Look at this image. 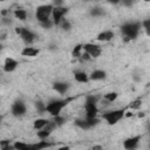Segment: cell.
I'll use <instances>...</instances> for the list:
<instances>
[{
	"label": "cell",
	"instance_id": "6da1fadb",
	"mask_svg": "<svg viewBox=\"0 0 150 150\" xmlns=\"http://www.w3.org/2000/svg\"><path fill=\"white\" fill-rule=\"evenodd\" d=\"M75 100V96H67L64 98H57L48 102L46 104V112H48L52 117L61 115V111L73 101Z\"/></svg>",
	"mask_w": 150,
	"mask_h": 150
},
{
	"label": "cell",
	"instance_id": "7a4b0ae2",
	"mask_svg": "<svg viewBox=\"0 0 150 150\" xmlns=\"http://www.w3.org/2000/svg\"><path fill=\"white\" fill-rule=\"evenodd\" d=\"M142 28V23L138 21H129L121 26L120 30L124 36V41H131L135 40Z\"/></svg>",
	"mask_w": 150,
	"mask_h": 150
},
{
	"label": "cell",
	"instance_id": "3957f363",
	"mask_svg": "<svg viewBox=\"0 0 150 150\" xmlns=\"http://www.w3.org/2000/svg\"><path fill=\"white\" fill-rule=\"evenodd\" d=\"M127 109H128V107L104 111V112L101 114V118H102L103 121H105L107 124H109V125H115V124H117L122 118L125 117V111H127Z\"/></svg>",
	"mask_w": 150,
	"mask_h": 150
},
{
	"label": "cell",
	"instance_id": "277c9868",
	"mask_svg": "<svg viewBox=\"0 0 150 150\" xmlns=\"http://www.w3.org/2000/svg\"><path fill=\"white\" fill-rule=\"evenodd\" d=\"M53 8H54L53 4H45V5L38 6L35 9V19L38 20V22L42 23V22L52 19Z\"/></svg>",
	"mask_w": 150,
	"mask_h": 150
},
{
	"label": "cell",
	"instance_id": "5b68a950",
	"mask_svg": "<svg viewBox=\"0 0 150 150\" xmlns=\"http://www.w3.org/2000/svg\"><path fill=\"white\" fill-rule=\"evenodd\" d=\"M15 33L21 38V40L27 46L33 45L38 40V35L27 27H15Z\"/></svg>",
	"mask_w": 150,
	"mask_h": 150
},
{
	"label": "cell",
	"instance_id": "8992f818",
	"mask_svg": "<svg viewBox=\"0 0 150 150\" xmlns=\"http://www.w3.org/2000/svg\"><path fill=\"white\" fill-rule=\"evenodd\" d=\"M68 11H69V8L66 7V6H54L53 13H52V20H53V22H54L55 26L59 27V25L61 23V21L66 18Z\"/></svg>",
	"mask_w": 150,
	"mask_h": 150
},
{
	"label": "cell",
	"instance_id": "52a82bcc",
	"mask_svg": "<svg viewBox=\"0 0 150 150\" xmlns=\"http://www.w3.org/2000/svg\"><path fill=\"white\" fill-rule=\"evenodd\" d=\"M26 111H27V107H26L25 102L21 101V100L14 101V102L12 103V105H11V114H12L13 116H15V117H21V116H23V115L26 114Z\"/></svg>",
	"mask_w": 150,
	"mask_h": 150
},
{
	"label": "cell",
	"instance_id": "ba28073f",
	"mask_svg": "<svg viewBox=\"0 0 150 150\" xmlns=\"http://www.w3.org/2000/svg\"><path fill=\"white\" fill-rule=\"evenodd\" d=\"M83 50L87 52L93 59H97L102 54V48L100 45H96L94 42H86L83 43Z\"/></svg>",
	"mask_w": 150,
	"mask_h": 150
},
{
	"label": "cell",
	"instance_id": "9c48e42d",
	"mask_svg": "<svg viewBox=\"0 0 150 150\" xmlns=\"http://www.w3.org/2000/svg\"><path fill=\"white\" fill-rule=\"evenodd\" d=\"M142 139V135H135V136H130L128 138H125L123 141V148L127 149V150H132V149H136Z\"/></svg>",
	"mask_w": 150,
	"mask_h": 150
},
{
	"label": "cell",
	"instance_id": "30bf717a",
	"mask_svg": "<svg viewBox=\"0 0 150 150\" xmlns=\"http://www.w3.org/2000/svg\"><path fill=\"white\" fill-rule=\"evenodd\" d=\"M18 66H19V62H18L15 59L8 56V57H6L5 61H4L2 69H4L5 73H12V71H14V70L18 68Z\"/></svg>",
	"mask_w": 150,
	"mask_h": 150
},
{
	"label": "cell",
	"instance_id": "8fae6325",
	"mask_svg": "<svg viewBox=\"0 0 150 150\" xmlns=\"http://www.w3.org/2000/svg\"><path fill=\"white\" fill-rule=\"evenodd\" d=\"M69 87H70L69 83L64 81H56L53 83V89L60 95H66L69 90Z\"/></svg>",
	"mask_w": 150,
	"mask_h": 150
},
{
	"label": "cell",
	"instance_id": "7c38bea8",
	"mask_svg": "<svg viewBox=\"0 0 150 150\" xmlns=\"http://www.w3.org/2000/svg\"><path fill=\"white\" fill-rule=\"evenodd\" d=\"M115 36V33L110 29H105V30H102L97 35H96V40L98 42H109L114 39Z\"/></svg>",
	"mask_w": 150,
	"mask_h": 150
},
{
	"label": "cell",
	"instance_id": "4fadbf2b",
	"mask_svg": "<svg viewBox=\"0 0 150 150\" xmlns=\"http://www.w3.org/2000/svg\"><path fill=\"white\" fill-rule=\"evenodd\" d=\"M74 80L77 83H88L90 81L89 74L84 70H75L74 71Z\"/></svg>",
	"mask_w": 150,
	"mask_h": 150
},
{
	"label": "cell",
	"instance_id": "5bb4252c",
	"mask_svg": "<svg viewBox=\"0 0 150 150\" xmlns=\"http://www.w3.org/2000/svg\"><path fill=\"white\" fill-rule=\"evenodd\" d=\"M39 54H40V49L36 47H32V46H26L21 50V55L26 56V57H35Z\"/></svg>",
	"mask_w": 150,
	"mask_h": 150
},
{
	"label": "cell",
	"instance_id": "9a60e30c",
	"mask_svg": "<svg viewBox=\"0 0 150 150\" xmlns=\"http://www.w3.org/2000/svg\"><path fill=\"white\" fill-rule=\"evenodd\" d=\"M107 77V73L103 69H94L90 74H89V79L90 81H102Z\"/></svg>",
	"mask_w": 150,
	"mask_h": 150
},
{
	"label": "cell",
	"instance_id": "2e32d148",
	"mask_svg": "<svg viewBox=\"0 0 150 150\" xmlns=\"http://www.w3.org/2000/svg\"><path fill=\"white\" fill-rule=\"evenodd\" d=\"M49 121L50 120H48V118H45V117H40V118H36L34 122H33V129L34 130H41V129H43L48 123H49Z\"/></svg>",
	"mask_w": 150,
	"mask_h": 150
},
{
	"label": "cell",
	"instance_id": "e0dca14e",
	"mask_svg": "<svg viewBox=\"0 0 150 150\" xmlns=\"http://www.w3.org/2000/svg\"><path fill=\"white\" fill-rule=\"evenodd\" d=\"M117 98H118V93L117 91H108V93H105L102 96V101L105 102V103H108V104L115 102Z\"/></svg>",
	"mask_w": 150,
	"mask_h": 150
},
{
	"label": "cell",
	"instance_id": "ac0fdd59",
	"mask_svg": "<svg viewBox=\"0 0 150 150\" xmlns=\"http://www.w3.org/2000/svg\"><path fill=\"white\" fill-rule=\"evenodd\" d=\"M13 15L15 19L20 20V21H26L27 20V11L23 8H16L13 11Z\"/></svg>",
	"mask_w": 150,
	"mask_h": 150
},
{
	"label": "cell",
	"instance_id": "d6986e66",
	"mask_svg": "<svg viewBox=\"0 0 150 150\" xmlns=\"http://www.w3.org/2000/svg\"><path fill=\"white\" fill-rule=\"evenodd\" d=\"M82 53H83V43H77L71 50V56L75 59H80Z\"/></svg>",
	"mask_w": 150,
	"mask_h": 150
},
{
	"label": "cell",
	"instance_id": "ffe728a7",
	"mask_svg": "<svg viewBox=\"0 0 150 150\" xmlns=\"http://www.w3.org/2000/svg\"><path fill=\"white\" fill-rule=\"evenodd\" d=\"M75 125L79 127V128L82 129V130H88V129H90V127H89V124H88L86 117H84V118H77V120H75Z\"/></svg>",
	"mask_w": 150,
	"mask_h": 150
},
{
	"label": "cell",
	"instance_id": "44dd1931",
	"mask_svg": "<svg viewBox=\"0 0 150 150\" xmlns=\"http://www.w3.org/2000/svg\"><path fill=\"white\" fill-rule=\"evenodd\" d=\"M13 148L16 149V150H26V149H32V144H27V143H23V142L15 141L13 143Z\"/></svg>",
	"mask_w": 150,
	"mask_h": 150
},
{
	"label": "cell",
	"instance_id": "7402d4cb",
	"mask_svg": "<svg viewBox=\"0 0 150 150\" xmlns=\"http://www.w3.org/2000/svg\"><path fill=\"white\" fill-rule=\"evenodd\" d=\"M59 27L62 29V30H64V32H69L70 29H71V22L68 20V19H63L62 21H61V23L59 25Z\"/></svg>",
	"mask_w": 150,
	"mask_h": 150
},
{
	"label": "cell",
	"instance_id": "603a6c76",
	"mask_svg": "<svg viewBox=\"0 0 150 150\" xmlns=\"http://www.w3.org/2000/svg\"><path fill=\"white\" fill-rule=\"evenodd\" d=\"M142 105V100L141 98H137V100H134L129 105H128V109H131V110H138Z\"/></svg>",
	"mask_w": 150,
	"mask_h": 150
},
{
	"label": "cell",
	"instance_id": "cb8c5ba5",
	"mask_svg": "<svg viewBox=\"0 0 150 150\" xmlns=\"http://www.w3.org/2000/svg\"><path fill=\"white\" fill-rule=\"evenodd\" d=\"M104 14V11L101 8V7H94L90 9V15L94 16V18H97V16H102Z\"/></svg>",
	"mask_w": 150,
	"mask_h": 150
},
{
	"label": "cell",
	"instance_id": "d4e9b609",
	"mask_svg": "<svg viewBox=\"0 0 150 150\" xmlns=\"http://www.w3.org/2000/svg\"><path fill=\"white\" fill-rule=\"evenodd\" d=\"M141 23H142V28L145 30L146 35L150 36V19H145V20H143Z\"/></svg>",
	"mask_w": 150,
	"mask_h": 150
},
{
	"label": "cell",
	"instance_id": "484cf974",
	"mask_svg": "<svg viewBox=\"0 0 150 150\" xmlns=\"http://www.w3.org/2000/svg\"><path fill=\"white\" fill-rule=\"evenodd\" d=\"M40 26H41L42 28H45V29H49V28H52V27H53V26H55V25H54L53 20H52V19H49V20H47V21H45V22L40 23Z\"/></svg>",
	"mask_w": 150,
	"mask_h": 150
},
{
	"label": "cell",
	"instance_id": "4316f807",
	"mask_svg": "<svg viewBox=\"0 0 150 150\" xmlns=\"http://www.w3.org/2000/svg\"><path fill=\"white\" fill-rule=\"evenodd\" d=\"M80 60L82 61V62H88V61H90V60H93V57L87 53V52H84L83 50V53H82V55H81V57H80Z\"/></svg>",
	"mask_w": 150,
	"mask_h": 150
},
{
	"label": "cell",
	"instance_id": "83f0119b",
	"mask_svg": "<svg viewBox=\"0 0 150 150\" xmlns=\"http://www.w3.org/2000/svg\"><path fill=\"white\" fill-rule=\"evenodd\" d=\"M135 1H136V0H122L121 2H122L124 6H131V5H132Z\"/></svg>",
	"mask_w": 150,
	"mask_h": 150
},
{
	"label": "cell",
	"instance_id": "f1b7e54d",
	"mask_svg": "<svg viewBox=\"0 0 150 150\" xmlns=\"http://www.w3.org/2000/svg\"><path fill=\"white\" fill-rule=\"evenodd\" d=\"M54 6H63V0H53Z\"/></svg>",
	"mask_w": 150,
	"mask_h": 150
},
{
	"label": "cell",
	"instance_id": "f546056e",
	"mask_svg": "<svg viewBox=\"0 0 150 150\" xmlns=\"http://www.w3.org/2000/svg\"><path fill=\"white\" fill-rule=\"evenodd\" d=\"M109 4H112V5H117V4H120L122 0H107Z\"/></svg>",
	"mask_w": 150,
	"mask_h": 150
},
{
	"label": "cell",
	"instance_id": "4dcf8cb0",
	"mask_svg": "<svg viewBox=\"0 0 150 150\" xmlns=\"http://www.w3.org/2000/svg\"><path fill=\"white\" fill-rule=\"evenodd\" d=\"M137 116H138V117H143V116H144V112H138Z\"/></svg>",
	"mask_w": 150,
	"mask_h": 150
},
{
	"label": "cell",
	"instance_id": "1f68e13d",
	"mask_svg": "<svg viewBox=\"0 0 150 150\" xmlns=\"http://www.w3.org/2000/svg\"><path fill=\"white\" fill-rule=\"evenodd\" d=\"M144 2H150V0H143Z\"/></svg>",
	"mask_w": 150,
	"mask_h": 150
},
{
	"label": "cell",
	"instance_id": "d6a6232c",
	"mask_svg": "<svg viewBox=\"0 0 150 150\" xmlns=\"http://www.w3.org/2000/svg\"><path fill=\"white\" fill-rule=\"evenodd\" d=\"M1 1H6V0H1Z\"/></svg>",
	"mask_w": 150,
	"mask_h": 150
}]
</instances>
